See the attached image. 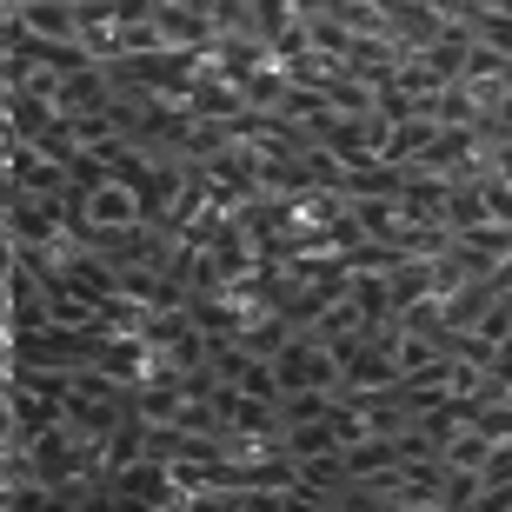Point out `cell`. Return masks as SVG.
I'll return each instance as SVG.
<instances>
[{
	"label": "cell",
	"mask_w": 512,
	"mask_h": 512,
	"mask_svg": "<svg viewBox=\"0 0 512 512\" xmlns=\"http://www.w3.org/2000/svg\"><path fill=\"white\" fill-rule=\"evenodd\" d=\"M286 453L293 459H313V453H346L333 419H306V426H286Z\"/></svg>",
	"instance_id": "8"
},
{
	"label": "cell",
	"mask_w": 512,
	"mask_h": 512,
	"mask_svg": "<svg viewBox=\"0 0 512 512\" xmlns=\"http://www.w3.org/2000/svg\"><path fill=\"white\" fill-rule=\"evenodd\" d=\"M74 7H87V0H74Z\"/></svg>",
	"instance_id": "9"
},
{
	"label": "cell",
	"mask_w": 512,
	"mask_h": 512,
	"mask_svg": "<svg viewBox=\"0 0 512 512\" xmlns=\"http://www.w3.org/2000/svg\"><path fill=\"white\" fill-rule=\"evenodd\" d=\"M7 34L27 40V47H80V7L74 0H27V7H14Z\"/></svg>",
	"instance_id": "1"
},
{
	"label": "cell",
	"mask_w": 512,
	"mask_h": 512,
	"mask_svg": "<svg viewBox=\"0 0 512 512\" xmlns=\"http://www.w3.org/2000/svg\"><path fill=\"white\" fill-rule=\"evenodd\" d=\"M160 14V34H167L173 54H193V47H207V40H220V27H213L200 7H153Z\"/></svg>",
	"instance_id": "6"
},
{
	"label": "cell",
	"mask_w": 512,
	"mask_h": 512,
	"mask_svg": "<svg viewBox=\"0 0 512 512\" xmlns=\"http://www.w3.org/2000/svg\"><path fill=\"white\" fill-rule=\"evenodd\" d=\"M340 393L333 386H280V426H306V419H333Z\"/></svg>",
	"instance_id": "7"
},
{
	"label": "cell",
	"mask_w": 512,
	"mask_h": 512,
	"mask_svg": "<svg viewBox=\"0 0 512 512\" xmlns=\"http://www.w3.org/2000/svg\"><path fill=\"white\" fill-rule=\"evenodd\" d=\"M54 120H60V100L27 94V87H7V140H40Z\"/></svg>",
	"instance_id": "5"
},
{
	"label": "cell",
	"mask_w": 512,
	"mask_h": 512,
	"mask_svg": "<svg viewBox=\"0 0 512 512\" xmlns=\"http://www.w3.org/2000/svg\"><path fill=\"white\" fill-rule=\"evenodd\" d=\"M7 187L14 193H67L74 187V167L54 160L40 140H7Z\"/></svg>",
	"instance_id": "2"
},
{
	"label": "cell",
	"mask_w": 512,
	"mask_h": 512,
	"mask_svg": "<svg viewBox=\"0 0 512 512\" xmlns=\"http://www.w3.org/2000/svg\"><path fill=\"white\" fill-rule=\"evenodd\" d=\"M446 466H453V473H493V459H499V439L486 433V426H479V419H459L453 433H446Z\"/></svg>",
	"instance_id": "3"
},
{
	"label": "cell",
	"mask_w": 512,
	"mask_h": 512,
	"mask_svg": "<svg viewBox=\"0 0 512 512\" xmlns=\"http://www.w3.org/2000/svg\"><path fill=\"white\" fill-rule=\"evenodd\" d=\"M399 60H406V40L399 34H353V47H346V67L366 80H393Z\"/></svg>",
	"instance_id": "4"
}]
</instances>
